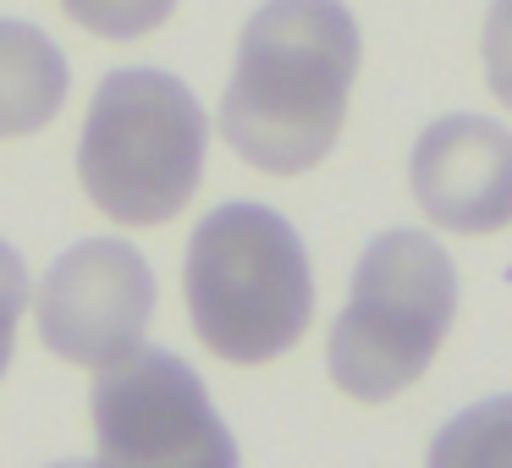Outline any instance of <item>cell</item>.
<instances>
[{
	"instance_id": "cell-5",
	"label": "cell",
	"mask_w": 512,
	"mask_h": 468,
	"mask_svg": "<svg viewBox=\"0 0 512 468\" xmlns=\"http://www.w3.org/2000/svg\"><path fill=\"white\" fill-rule=\"evenodd\" d=\"M94 435L116 468H232L237 441L177 353L138 347L94 380Z\"/></svg>"
},
{
	"instance_id": "cell-12",
	"label": "cell",
	"mask_w": 512,
	"mask_h": 468,
	"mask_svg": "<svg viewBox=\"0 0 512 468\" xmlns=\"http://www.w3.org/2000/svg\"><path fill=\"white\" fill-rule=\"evenodd\" d=\"M23 303H28V270H23V259H17V248L0 243V375H6V364H12Z\"/></svg>"
},
{
	"instance_id": "cell-9",
	"label": "cell",
	"mask_w": 512,
	"mask_h": 468,
	"mask_svg": "<svg viewBox=\"0 0 512 468\" xmlns=\"http://www.w3.org/2000/svg\"><path fill=\"white\" fill-rule=\"evenodd\" d=\"M435 468H474V463H512V397H485L463 408L430 446Z\"/></svg>"
},
{
	"instance_id": "cell-3",
	"label": "cell",
	"mask_w": 512,
	"mask_h": 468,
	"mask_svg": "<svg viewBox=\"0 0 512 468\" xmlns=\"http://www.w3.org/2000/svg\"><path fill=\"white\" fill-rule=\"evenodd\" d=\"M457 320V265L430 232L391 226L358 254L353 292L325 336V369L353 402H391L435 364Z\"/></svg>"
},
{
	"instance_id": "cell-4",
	"label": "cell",
	"mask_w": 512,
	"mask_h": 468,
	"mask_svg": "<svg viewBox=\"0 0 512 468\" xmlns=\"http://www.w3.org/2000/svg\"><path fill=\"white\" fill-rule=\"evenodd\" d=\"M210 116L188 83L155 67H122L94 89L78 138V182L94 210L122 226H166L204 177Z\"/></svg>"
},
{
	"instance_id": "cell-2",
	"label": "cell",
	"mask_w": 512,
	"mask_h": 468,
	"mask_svg": "<svg viewBox=\"0 0 512 468\" xmlns=\"http://www.w3.org/2000/svg\"><path fill=\"white\" fill-rule=\"evenodd\" d=\"M182 292L199 342L226 364L292 353L314 320V270L303 237L270 204L232 199L188 237Z\"/></svg>"
},
{
	"instance_id": "cell-10",
	"label": "cell",
	"mask_w": 512,
	"mask_h": 468,
	"mask_svg": "<svg viewBox=\"0 0 512 468\" xmlns=\"http://www.w3.org/2000/svg\"><path fill=\"white\" fill-rule=\"evenodd\" d=\"M78 28L100 39H144L177 12V0H61Z\"/></svg>"
},
{
	"instance_id": "cell-11",
	"label": "cell",
	"mask_w": 512,
	"mask_h": 468,
	"mask_svg": "<svg viewBox=\"0 0 512 468\" xmlns=\"http://www.w3.org/2000/svg\"><path fill=\"white\" fill-rule=\"evenodd\" d=\"M485 83L501 105L512 111V0H490V17H485Z\"/></svg>"
},
{
	"instance_id": "cell-6",
	"label": "cell",
	"mask_w": 512,
	"mask_h": 468,
	"mask_svg": "<svg viewBox=\"0 0 512 468\" xmlns=\"http://www.w3.org/2000/svg\"><path fill=\"white\" fill-rule=\"evenodd\" d=\"M39 342L78 369H111L144 347L155 314V270L122 237H89L45 270Z\"/></svg>"
},
{
	"instance_id": "cell-1",
	"label": "cell",
	"mask_w": 512,
	"mask_h": 468,
	"mask_svg": "<svg viewBox=\"0 0 512 468\" xmlns=\"http://www.w3.org/2000/svg\"><path fill=\"white\" fill-rule=\"evenodd\" d=\"M364 39L342 0H265L243 23L221 94V138L270 177H303L336 149Z\"/></svg>"
},
{
	"instance_id": "cell-7",
	"label": "cell",
	"mask_w": 512,
	"mask_h": 468,
	"mask_svg": "<svg viewBox=\"0 0 512 468\" xmlns=\"http://www.w3.org/2000/svg\"><path fill=\"white\" fill-rule=\"evenodd\" d=\"M419 210L441 232L490 237L512 226V133L490 116H435L408 160Z\"/></svg>"
},
{
	"instance_id": "cell-8",
	"label": "cell",
	"mask_w": 512,
	"mask_h": 468,
	"mask_svg": "<svg viewBox=\"0 0 512 468\" xmlns=\"http://www.w3.org/2000/svg\"><path fill=\"white\" fill-rule=\"evenodd\" d=\"M67 56L34 23H0V138H28L67 100Z\"/></svg>"
}]
</instances>
